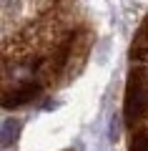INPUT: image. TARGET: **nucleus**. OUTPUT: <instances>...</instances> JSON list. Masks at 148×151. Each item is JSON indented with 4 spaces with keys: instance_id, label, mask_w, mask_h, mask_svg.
Segmentation results:
<instances>
[{
    "instance_id": "nucleus-1",
    "label": "nucleus",
    "mask_w": 148,
    "mask_h": 151,
    "mask_svg": "<svg viewBox=\"0 0 148 151\" xmlns=\"http://www.w3.org/2000/svg\"><path fill=\"white\" fill-rule=\"evenodd\" d=\"M131 76L126 88V121L131 126V151H148V18L131 48Z\"/></svg>"
},
{
    "instance_id": "nucleus-2",
    "label": "nucleus",
    "mask_w": 148,
    "mask_h": 151,
    "mask_svg": "<svg viewBox=\"0 0 148 151\" xmlns=\"http://www.w3.org/2000/svg\"><path fill=\"white\" fill-rule=\"evenodd\" d=\"M18 129H20V124L18 121H5V131H3V141L5 144H10L13 139L18 136Z\"/></svg>"
}]
</instances>
